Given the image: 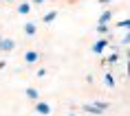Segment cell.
<instances>
[{
  "label": "cell",
  "mask_w": 130,
  "mask_h": 116,
  "mask_svg": "<svg viewBox=\"0 0 130 116\" xmlns=\"http://www.w3.org/2000/svg\"><path fill=\"white\" fill-rule=\"evenodd\" d=\"M27 94L31 96V99H35V96H38V92H35V90H31V88H29V90H27Z\"/></svg>",
  "instance_id": "8"
},
{
  "label": "cell",
  "mask_w": 130,
  "mask_h": 116,
  "mask_svg": "<svg viewBox=\"0 0 130 116\" xmlns=\"http://www.w3.org/2000/svg\"><path fill=\"white\" fill-rule=\"evenodd\" d=\"M38 59V53H27V62H35Z\"/></svg>",
  "instance_id": "5"
},
{
  "label": "cell",
  "mask_w": 130,
  "mask_h": 116,
  "mask_svg": "<svg viewBox=\"0 0 130 116\" xmlns=\"http://www.w3.org/2000/svg\"><path fill=\"white\" fill-rule=\"evenodd\" d=\"M104 46H106V42H97V44H95V53H99V50H104Z\"/></svg>",
  "instance_id": "4"
},
{
  "label": "cell",
  "mask_w": 130,
  "mask_h": 116,
  "mask_svg": "<svg viewBox=\"0 0 130 116\" xmlns=\"http://www.w3.org/2000/svg\"><path fill=\"white\" fill-rule=\"evenodd\" d=\"M0 48H2V50H11V48H13V42L11 40H2L0 42Z\"/></svg>",
  "instance_id": "1"
},
{
  "label": "cell",
  "mask_w": 130,
  "mask_h": 116,
  "mask_svg": "<svg viewBox=\"0 0 130 116\" xmlns=\"http://www.w3.org/2000/svg\"><path fill=\"white\" fill-rule=\"evenodd\" d=\"M18 11H20V13H27V11H29V5H20V9H18Z\"/></svg>",
  "instance_id": "7"
},
{
  "label": "cell",
  "mask_w": 130,
  "mask_h": 116,
  "mask_svg": "<svg viewBox=\"0 0 130 116\" xmlns=\"http://www.w3.org/2000/svg\"><path fill=\"white\" fill-rule=\"evenodd\" d=\"M51 20H55V11H51V13L44 15V22H51Z\"/></svg>",
  "instance_id": "6"
},
{
  "label": "cell",
  "mask_w": 130,
  "mask_h": 116,
  "mask_svg": "<svg viewBox=\"0 0 130 116\" xmlns=\"http://www.w3.org/2000/svg\"><path fill=\"white\" fill-rule=\"evenodd\" d=\"M102 2H110V0H102Z\"/></svg>",
  "instance_id": "11"
},
{
  "label": "cell",
  "mask_w": 130,
  "mask_h": 116,
  "mask_svg": "<svg viewBox=\"0 0 130 116\" xmlns=\"http://www.w3.org/2000/svg\"><path fill=\"white\" fill-rule=\"evenodd\" d=\"M38 112H40V114H48V112H51V105H46V103H38Z\"/></svg>",
  "instance_id": "2"
},
{
  "label": "cell",
  "mask_w": 130,
  "mask_h": 116,
  "mask_svg": "<svg viewBox=\"0 0 130 116\" xmlns=\"http://www.w3.org/2000/svg\"><path fill=\"white\" fill-rule=\"evenodd\" d=\"M33 2H38V5H40V2H44V0H33Z\"/></svg>",
  "instance_id": "10"
},
{
  "label": "cell",
  "mask_w": 130,
  "mask_h": 116,
  "mask_svg": "<svg viewBox=\"0 0 130 116\" xmlns=\"http://www.w3.org/2000/svg\"><path fill=\"white\" fill-rule=\"evenodd\" d=\"M108 20H110V13H108V11H106V13L102 15V22H108Z\"/></svg>",
  "instance_id": "9"
},
{
  "label": "cell",
  "mask_w": 130,
  "mask_h": 116,
  "mask_svg": "<svg viewBox=\"0 0 130 116\" xmlns=\"http://www.w3.org/2000/svg\"><path fill=\"white\" fill-rule=\"evenodd\" d=\"M24 31H27L29 35H33V33H35V24H31V22H29L27 26H24Z\"/></svg>",
  "instance_id": "3"
}]
</instances>
